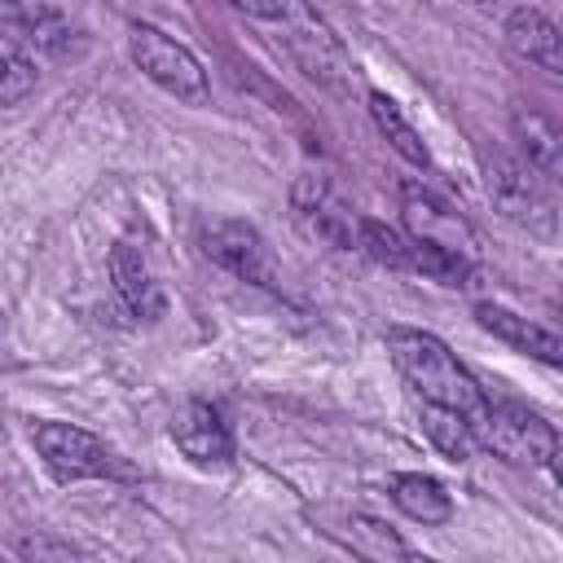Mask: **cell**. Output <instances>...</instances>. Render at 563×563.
Returning a JSON list of instances; mask_svg holds the SVG:
<instances>
[{
    "mask_svg": "<svg viewBox=\"0 0 563 563\" xmlns=\"http://www.w3.org/2000/svg\"><path fill=\"white\" fill-rule=\"evenodd\" d=\"M559 312H563V303H559Z\"/></svg>",
    "mask_w": 563,
    "mask_h": 563,
    "instance_id": "cell-23",
    "label": "cell"
},
{
    "mask_svg": "<svg viewBox=\"0 0 563 563\" xmlns=\"http://www.w3.org/2000/svg\"><path fill=\"white\" fill-rule=\"evenodd\" d=\"M229 4L242 9V13H251V18H273V22H282L286 9H290V0H229Z\"/></svg>",
    "mask_w": 563,
    "mask_h": 563,
    "instance_id": "cell-21",
    "label": "cell"
},
{
    "mask_svg": "<svg viewBox=\"0 0 563 563\" xmlns=\"http://www.w3.org/2000/svg\"><path fill=\"white\" fill-rule=\"evenodd\" d=\"M282 44L299 62V70L308 79H317L321 88H330V92H347L352 88V79H356L352 53L330 31V22L317 9H308L303 0H290V9L282 18Z\"/></svg>",
    "mask_w": 563,
    "mask_h": 563,
    "instance_id": "cell-3",
    "label": "cell"
},
{
    "mask_svg": "<svg viewBox=\"0 0 563 563\" xmlns=\"http://www.w3.org/2000/svg\"><path fill=\"white\" fill-rule=\"evenodd\" d=\"M369 114H374L378 132L391 141V150H396L405 163H413V167H431V150H427L422 132L405 119V110H400L387 92H369Z\"/></svg>",
    "mask_w": 563,
    "mask_h": 563,
    "instance_id": "cell-17",
    "label": "cell"
},
{
    "mask_svg": "<svg viewBox=\"0 0 563 563\" xmlns=\"http://www.w3.org/2000/svg\"><path fill=\"white\" fill-rule=\"evenodd\" d=\"M506 44L523 62H532V66H541V70L563 79V26L554 18H545L541 9H528V4L515 9L506 18Z\"/></svg>",
    "mask_w": 563,
    "mask_h": 563,
    "instance_id": "cell-13",
    "label": "cell"
},
{
    "mask_svg": "<svg viewBox=\"0 0 563 563\" xmlns=\"http://www.w3.org/2000/svg\"><path fill=\"white\" fill-rule=\"evenodd\" d=\"M400 220H405V233H409L418 246L457 255V260H466V264L479 260V238H475V229H471L444 198H435L431 189H422V185H400Z\"/></svg>",
    "mask_w": 563,
    "mask_h": 563,
    "instance_id": "cell-6",
    "label": "cell"
},
{
    "mask_svg": "<svg viewBox=\"0 0 563 563\" xmlns=\"http://www.w3.org/2000/svg\"><path fill=\"white\" fill-rule=\"evenodd\" d=\"M550 466H554V479L563 484V453H554V462H550Z\"/></svg>",
    "mask_w": 563,
    "mask_h": 563,
    "instance_id": "cell-22",
    "label": "cell"
},
{
    "mask_svg": "<svg viewBox=\"0 0 563 563\" xmlns=\"http://www.w3.org/2000/svg\"><path fill=\"white\" fill-rule=\"evenodd\" d=\"M128 53H132V62L141 66V75H145L150 84H158L163 92H172L176 101L202 106V101L211 97L202 62H198L180 40H172L167 31L136 22L132 35H128Z\"/></svg>",
    "mask_w": 563,
    "mask_h": 563,
    "instance_id": "cell-5",
    "label": "cell"
},
{
    "mask_svg": "<svg viewBox=\"0 0 563 563\" xmlns=\"http://www.w3.org/2000/svg\"><path fill=\"white\" fill-rule=\"evenodd\" d=\"M31 440L44 457V466L70 484V479H132V466L92 431L70 422H35Z\"/></svg>",
    "mask_w": 563,
    "mask_h": 563,
    "instance_id": "cell-4",
    "label": "cell"
},
{
    "mask_svg": "<svg viewBox=\"0 0 563 563\" xmlns=\"http://www.w3.org/2000/svg\"><path fill=\"white\" fill-rule=\"evenodd\" d=\"M387 493H391V501H396L409 519H418V523H444V519L453 515V497L444 493V484H440L435 475H422V471L391 475Z\"/></svg>",
    "mask_w": 563,
    "mask_h": 563,
    "instance_id": "cell-15",
    "label": "cell"
},
{
    "mask_svg": "<svg viewBox=\"0 0 563 563\" xmlns=\"http://www.w3.org/2000/svg\"><path fill=\"white\" fill-rule=\"evenodd\" d=\"M510 128H515V141H519L523 163L537 176L563 185V123H554L541 110H515L510 114Z\"/></svg>",
    "mask_w": 563,
    "mask_h": 563,
    "instance_id": "cell-14",
    "label": "cell"
},
{
    "mask_svg": "<svg viewBox=\"0 0 563 563\" xmlns=\"http://www.w3.org/2000/svg\"><path fill=\"white\" fill-rule=\"evenodd\" d=\"M475 435L488 453H497L510 466H550L559 453V431L532 413L528 405L515 400H488L484 413L475 418Z\"/></svg>",
    "mask_w": 563,
    "mask_h": 563,
    "instance_id": "cell-2",
    "label": "cell"
},
{
    "mask_svg": "<svg viewBox=\"0 0 563 563\" xmlns=\"http://www.w3.org/2000/svg\"><path fill=\"white\" fill-rule=\"evenodd\" d=\"M387 352H391V365L400 369V378L409 383V391L427 405H444V409H457L466 413L471 422L484 413L488 396L484 387L471 378V369L427 330H387Z\"/></svg>",
    "mask_w": 563,
    "mask_h": 563,
    "instance_id": "cell-1",
    "label": "cell"
},
{
    "mask_svg": "<svg viewBox=\"0 0 563 563\" xmlns=\"http://www.w3.org/2000/svg\"><path fill=\"white\" fill-rule=\"evenodd\" d=\"M110 282H114V295L123 299V308L132 317H141V321L163 317V290H158V282H154L141 246L114 242V251H110Z\"/></svg>",
    "mask_w": 563,
    "mask_h": 563,
    "instance_id": "cell-12",
    "label": "cell"
},
{
    "mask_svg": "<svg viewBox=\"0 0 563 563\" xmlns=\"http://www.w3.org/2000/svg\"><path fill=\"white\" fill-rule=\"evenodd\" d=\"M475 321H479L488 334H497L501 343H510L515 352L563 369V334L545 330L541 321L519 317V312H510V308H501V303H475Z\"/></svg>",
    "mask_w": 563,
    "mask_h": 563,
    "instance_id": "cell-11",
    "label": "cell"
},
{
    "mask_svg": "<svg viewBox=\"0 0 563 563\" xmlns=\"http://www.w3.org/2000/svg\"><path fill=\"white\" fill-rule=\"evenodd\" d=\"M290 202H295L299 224L312 238H321L325 246H339V251L361 246V216L330 189L325 176H299L295 189H290Z\"/></svg>",
    "mask_w": 563,
    "mask_h": 563,
    "instance_id": "cell-8",
    "label": "cell"
},
{
    "mask_svg": "<svg viewBox=\"0 0 563 563\" xmlns=\"http://www.w3.org/2000/svg\"><path fill=\"white\" fill-rule=\"evenodd\" d=\"M172 440L198 466H229L233 462V431L202 400H189V405H180L172 413Z\"/></svg>",
    "mask_w": 563,
    "mask_h": 563,
    "instance_id": "cell-10",
    "label": "cell"
},
{
    "mask_svg": "<svg viewBox=\"0 0 563 563\" xmlns=\"http://www.w3.org/2000/svg\"><path fill=\"white\" fill-rule=\"evenodd\" d=\"M356 251H365L369 260H378L387 268H409L413 273V242H409V233L400 238L396 229H387L378 220H365L361 216V246Z\"/></svg>",
    "mask_w": 563,
    "mask_h": 563,
    "instance_id": "cell-20",
    "label": "cell"
},
{
    "mask_svg": "<svg viewBox=\"0 0 563 563\" xmlns=\"http://www.w3.org/2000/svg\"><path fill=\"white\" fill-rule=\"evenodd\" d=\"M202 251L233 277L242 282H255V286H268L273 282V264H268V246L264 238L242 224V220H220L202 233Z\"/></svg>",
    "mask_w": 563,
    "mask_h": 563,
    "instance_id": "cell-9",
    "label": "cell"
},
{
    "mask_svg": "<svg viewBox=\"0 0 563 563\" xmlns=\"http://www.w3.org/2000/svg\"><path fill=\"white\" fill-rule=\"evenodd\" d=\"M488 198L519 229L554 233V207H550V198H545V189H541V180H537V172L528 163L493 154L488 158Z\"/></svg>",
    "mask_w": 563,
    "mask_h": 563,
    "instance_id": "cell-7",
    "label": "cell"
},
{
    "mask_svg": "<svg viewBox=\"0 0 563 563\" xmlns=\"http://www.w3.org/2000/svg\"><path fill=\"white\" fill-rule=\"evenodd\" d=\"M339 545H347L352 554H361V559H409V545L387 528V523H378V519H369V515H339L330 528H325Z\"/></svg>",
    "mask_w": 563,
    "mask_h": 563,
    "instance_id": "cell-16",
    "label": "cell"
},
{
    "mask_svg": "<svg viewBox=\"0 0 563 563\" xmlns=\"http://www.w3.org/2000/svg\"><path fill=\"white\" fill-rule=\"evenodd\" d=\"M35 79H40L35 48H26L22 35L4 26V40H0V101L18 106L26 92H35Z\"/></svg>",
    "mask_w": 563,
    "mask_h": 563,
    "instance_id": "cell-19",
    "label": "cell"
},
{
    "mask_svg": "<svg viewBox=\"0 0 563 563\" xmlns=\"http://www.w3.org/2000/svg\"><path fill=\"white\" fill-rule=\"evenodd\" d=\"M422 431H427V440H431L444 457H453V462H466V457L479 449L475 422H471L466 413H457V409H444V405H427V400H422Z\"/></svg>",
    "mask_w": 563,
    "mask_h": 563,
    "instance_id": "cell-18",
    "label": "cell"
}]
</instances>
